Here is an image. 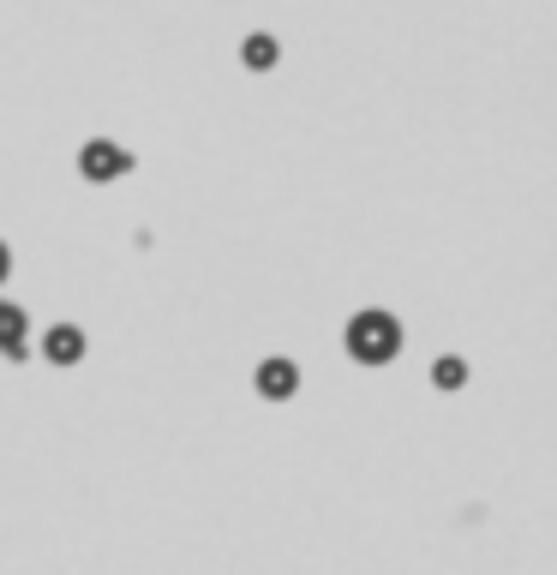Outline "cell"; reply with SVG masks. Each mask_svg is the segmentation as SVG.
Returning <instances> with one entry per match:
<instances>
[{"mask_svg": "<svg viewBox=\"0 0 557 575\" xmlns=\"http://www.w3.org/2000/svg\"><path fill=\"white\" fill-rule=\"evenodd\" d=\"M342 348H348L354 366L378 372V366H396V360H402L408 330H402V318H396L390 306H366V312H354V318L342 324Z\"/></svg>", "mask_w": 557, "mask_h": 575, "instance_id": "obj_1", "label": "cell"}, {"mask_svg": "<svg viewBox=\"0 0 557 575\" xmlns=\"http://www.w3.org/2000/svg\"><path fill=\"white\" fill-rule=\"evenodd\" d=\"M78 174L90 186H114V180L132 174V150L114 144V138H90V144H78Z\"/></svg>", "mask_w": 557, "mask_h": 575, "instance_id": "obj_2", "label": "cell"}, {"mask_svg": "<svg viewBox=\"0 0 557 575\" xmlns=\"http://www.w3.org/2000/svg\"><path fill=\"white\" fill-rule=\"evenodd\" d=\"M36 348H42V360L54 366V372H72V366H84V354H90V342H84V330L78 324H48L42 336H36Z\"/></svg>", "mask_w": 557, "mask_h": 575, "instance_id": "obj_3", "label": "cell"}, {"mask_svg": "<svg viewBox=\"0 0 557 575\" xmlns=\"http://www.w3.org/2000/svg\"><path fill=\"white\" fill-rule=\"evenodd\" d=\"M252 390H258L264 402H294V396H300V366H294L288 354H270V360H258Z\"/></svg>", "mask_w": 557, "mask_h": 575, "instance_id": "obj_4", "label": "cell"}, {"mask_svg": "<svg viewBox=\"0 0 557 575\" xmlns=\"http://www.w3.org/2000/svg\"><path fill=\"white\" fill-rule=\"evenodd\" d=\"M0 360H30V312L18 300H0Z\"/></svg>", "mask_w": 557, "mask_h": 575, "instance_id": "obj_5", "label": "cell"}, {"mask_svg": "<svg viewBox=\"0 0 557 575\" xmlns=\"http://www.w3.org/2000/svg\"><path fill=\"white\" fill-rule=\"evenodd\" d=\"M240 60H246V66H252V72H270V66H276V60H282V42H276V36H270V30H252V36H246V42H240Z\"/></svg>", "mask_w": 557, "mask_h": 575, "instance_id": "obj_6", "label": "cell"}, {"mask_svg": "<svg viewBox=\"0 0 557 575\" xmlns=\"http://www.w3.org/2000/svg\"><path fill=\"white\" fill-rule=\"evenodd\" d=\"M468 378H474V372H468V360H462V354H438V360H432V390L456 396Z\"/></svg>", "mask_w": 557, "mask_h": 575, "instance_id": "obj_7", "label": "cell"}, {"mask_svg": "<svg viewBox=\"0 0 557 575\" xmlns=\"http://www.w3.org/2000/svg\"><path fill=\"white\" fill-rule=\"evenodd\" d=\"M6 276H12V246L0 240V288H6Z\"/></svg>", "mask_w": 557, "mask_h": 575, "instance_id": "obj_8", "label": "cell"}]
</instances>
